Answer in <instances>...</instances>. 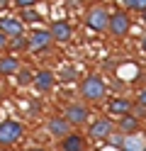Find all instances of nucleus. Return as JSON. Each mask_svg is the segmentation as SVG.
<instances>
[{
  "mask_svg": "<svg viewBox=\"0 0 146 151\" xmlns=\"http://www.w3.org/2000/svg\"><path fill=\"white\" fill-rule=\"evenodd\" d=\"M141 51H144V54H146V34H144V37H141Z\"/></svg>",
  "mask_w": 146,
  "mask_h": 151,
  "instance_id": "obj_28",
  "label": "nucleus"
},
{
  "mask_svg": "<svg viewBox=\"0 0 146 151\" xmlns=\"http://www.w3.org/2000/svg\"><path fill=\"white\" fill-rule=\"evenodd\" d=\"M61 81H63V83L76 81V68H63V71H61Z\"/></svg>",
  "mask_w": 146,
  "mask_h": 151,
  "instance_id": "obj_24",
  "label": "nucleus"
},
{
  "mask_svg": "<svg viewBox=\"0 0 146 151\" xmlns=\"http://www.w3.org/2000/svg\"><path fill=\"white\" fill-rule=\"evenodd\" d=\"M105 141H107L110 146H114V149H122V144H124V134H122V132H112V134L107 137Z\"/></svg>",
  "mask_w": 146,
  "mask_h": 151,
  "instance_id": "obj_21",
  "label": "nucleus"
},
{
  "mask_svg": "<svg viewBox=\"0 0 146 151\" xmlns=\"http://www.w3.org/2000/svg\"><path fill=\"white\" fill-rule=\"evenodd\" d=\"M132 105H134V102L129 98H112V100H107V112L122 117V115H129V112H132Z\"/></svg>",
  "mask_w": 146,
  "mask_h": 151,
  "instance_id": "obj_14",
  "label": "nucleus"
},
{
  "mask_svg": "<svg viewBox=\"0 0 146 151\" xmlns=\"http://www.w3.org/2000/svg\"><path fill=\"white\" fill-rule=\"evenodd\" d=\"M78 93H81V98L90 105V102H102L105 95H107V83L100 78V76H85V78L81 81V86H78Z\"/></svg>",
  "mask_w": 146,
  "mask_h": 151,
  "instance_id": "obj_1",
  "label": "nucleus"
},
{
  "mask_svg": "<svg viewBox=\"0 0 146 151\" xmlns=\"http://www.w3.org/2000/svg\"><path fill=\"white\" fill-rule=\"evenodd\" d=\"M127 12H144L146 10V0H122Z\"/></svg>",
  "mask_w": 146,
  "mask_h": 151,
  "instance_id": "obj_18",
  "label": "nucleus"
},
{
  "mask_svg": "<svg viewBox=\"0 0 146 151\" xmlns=\"http://www.w3.org/2000/svg\"><path fill=\"white\" fill-rule=\"evenodd\" d=\"M46 132H49V137L61 139V137H66L68 132H71V124H68L66 117H51L46 122Z\"/></svg>",
  "mask_w": 146,
  "mask_h": 151,
  "instance_id": "obj_12",
  "label": "nucleus"
},
{
  "mask_svg": "<svg viewBox=\"0 0 146 151\" xmlns=\"http://www.w3.org/2000/svg\"><path fill=\"white\" fill-rule=\"evenodd\" d=\"M7 46L12 51H27V37L19 34V37H12V39H7Z\"/></svg>",
  "mask_w": 146,
  "mask_h": 151,
  "instance_id": "obj_19",
  "label": "nucleus"
},
{
  "mask_svg": "<svg viewBox=\"0 0 146 151\" xmlns=\"http://www.w3.org/2000/svg\"><path fill=\"white\" fill-rule=\"evenodd\" d=\"M39 3V0H12V5L17 7V10H24V7H34Z\"/></svg>",
  "mask_w": 146,
  "mask_h": 151,
  "instance_id": "obj_23",
  "label": "nucleus"
},
{
  "mask_svg": "<svg viewBox=\"0 0 146 151\" xmlns=\"http://www.w3.org/2000/svg\"><path fill=\"white\" fill-rule=\"evenodd\" d=\"M0 32H3L7 39L19 37V34H24V22H19L17 17H12V15H3L0 17Z\"/></svg>",
  "mask_w": 146,
  "mask_h": 151,
  "instance_id": "obj_11",
  "label": "nucleus"
},
{
  "mask_svg": "<svg viewBox=\"0 0 146 151\" xmlns=\"http://www.w3.org/2000/svg\"><path fill=\"white\" fill-rule=\"evenodd\" d=\"M32 86H34L39 93H51V90L56 88V73H54V71H49V68L37 71V73H34V78H32Z\"/></svg>",
  "mask_w": 146,
  "mask_h": 151,
  "instance_id": "obj_9",
  "label": "nucleus"
},
{
  "mask_svg": "<svg viewBox=\"0 0 146 151\" xmlns=\"http://www.w3.org/2000/svg\"><path fill=\"white\" fill-rule=\"evenodd\" d=\"M88 149V141L83 134H78V132H68L66 137H61L58 141V151H85Z\"/></svg>",
  "mask_w": 146,
  "mask_h": 151,
  "instance_id": "obj_10",
  "label": "nucleus"
},
{
  "mask_svg": "<svg viewBox=\"0 0 146 151\" xmlns=\"http://www.w3.org/2000/svg\"><path fill=\"white\" fill-rule=\"evenodd\" d=\"M24 137V127L17 119H3L0 122V146L12 149L15 144H19Z\"/></svg>",
  "mask_w": 146,
  "mask_h": 151,
  "instance_id": "obj_2",
  "label": "nucleus"
},
{
  "mask_svg": "<svg viewBox=\"0 0 146 151\" xmlns=\"http://www.w3.org/2000/svg\"><path fill=\"white\" fill-rule=\"evenodd\" d=\"M139 20H141V22L146 24V10H144V12H139Z\"/></svg>",
  "mask_w": 146,
  "mask_h": 151,
  "instance_id": "obj_29",
  "label": "nucleus"
},
{
  "mask_svg": "<svg viewBox=\"0 0 146 151\" xmlns=\"http://www.w3.org/2000/svg\"><path fill=\"white\" fill-rule=\"evenodd\" d=\"M27 151H46V149H27Z\"/></svg>",
  "mask_w": 146,
  "mask_h": 151,
  "instance_id": "obj_31",
  "label": "nucleus"
},
{
  "mask_svg": "<svg viewBox=\"0 0 146 151\" xmlns=\"http://www.w3.org/2000/svg\"><path fill=\"white\" fill-rule=\"evenodd\" d=\"M51 44H54V39H51V34H49V29H34L27 37V51H32V54L44 51Z\"/></svg>",
  "mask_w": 146,
  "mask_h": 151,
  "instance_id": "obj_6",
  "label": "nucleus"
},
{
  "mask_svg": "<svg viewBox=\"0 0 146 151\" xmlns=\"http://www.w3.org/2000/svg\"><path fill=\"white\" fill-rule=\"evenodd\" d=\"M19 68H22V63L15 54H7V56H0V76H15Z\"/></svg>",
  "mask_w": 146,
  "mask_h": 151,
  "instance_id": "obj_15",
  "label": "nucleus"
},
{
  "mask_svg": "<svg viewBox=\"0 0 146 151\" xmlns=\"http://www.w3.org/2000/svg\"><path fill=\"white\" fill-rule=\"evenodd\" d=\"M0 151H12V149H7V146H0Z\"/></svg>",
  "mask_w": 146,
  "mask_h": 151,
  "instance_id": "obj_30",
  "label": "nucleus"
},
{
  "mask_svg": "<svg viewBox=\"0 0 146 151\" xmlns=\"http://www.w3.org/2000/svg\"><path fill=\"white\" fill-rule=\"evenodd\" d=\"M114 132V119L110 117H100V119H95L90 127H88V137H90L93 141H105L107 137H110Z\"/></svg>",
  "mask_w": 146,
  "mask_h": 151,
  "instance_id": "obj_7",
  "label": "nucleus"
},
{
  "mask_svg": "<svg viewBox=\"0 0 146 151\" xmlns=\"http://www.w3.org/2000/svg\"><path fill=\"white\" fill-rule=\"evenodd\" d=\"M129 115H134L136 119L141 122V119H146V107H144V105H139V102H136V105H132V112H129Z\"/></svg>",
  "mask_w": 146,
  "mask_h": 151,
  "instance_id": "obj_22",
  "label": "nucleus"
},
{
  "mask_svg": "<svg viewBox=\"0 0 146 151\" xmlns=\"http://www.w3.org/2000/svg\"><path fill=\"white\" fill-rule=\"evenodd\" d=\"M85 27H90L93 32H107V24H110V10L105 5H93L88 7L85 12Z\"/></svg>",
  "mask_w": 146,
  "mask_h": 151,
  "instance_id": "obj_3",
  "label": "nucleus"
},
{
  "mask_svg": "<svg viewBox=\"0 0 146 151\" xmlns=\"http://www.w3.org/2000/svg\"><path fill=\"white\" fill-rule=\"evenodd\" d=\"M141 151H146V144H144V146H141Z\"/></svg>",
  "mask_w": 146,
  "mask_h": 151,
  "instance_id": "obj_32",
  "label": "nucleus"
},
{
  "mask_svg": "<svg viewBox=\"0 0 146 151\" xmlns=\"http://www.w3.org/2000/svg\"><path fill=\"white\" fill-rule=\"evenodd\" d=\"M114 129H119L122 134H139V129H141V122L136 119L134 115H122L119 119L114 122Z\"/></svg>",
  "mask_w": 146,
  "mask_h": 151,
  "instance_id": "obj_13",
  "label": "nucleus"
},
{
  "mask_svg": "<svg viewBox=\"0 0 146 151\" xmlns=\"http://www.w3.org/2000/svg\"><path fill=\"white\" fill-rule=\"evenodd\" d=\"M63 117L68 119L71 127H83V124H88V119L93 117V112H90V105H88V102H73V105L66 107Z\"/></svg>",
  "mask_w": 146,
  "mask_h": 151,
  "instance_id": "obj_5",
  "label": "nucleus"
},
{
  "mask_svg": "<svg viewBox=\"0 0 146 151\" xmlns=\"http://www.w3.org/2000/svg\"><path fill=\"white\" fill-rule=\"evenodd\" d=\"M12 5V0H0V10H3V7H10Z\"/></svg>",
  "mask_w": 146,
  "mask_h": 151,
  "instance_id": "obj_27",
  "label": "nucleus"
},
{
  "mask_svg": "<svg viewBox=\"0 0 146 151\" xmlns=\"http://www.w3.org/2000/svg\"><path fill=\"white\" fill-rule=\"evenodd\" d=\"M5 49H7V37H5L3 32H0V54H3Z\"/></svg>",
  "mask_w": 146,
  "mask_h": 151,
  "instance_id": "obj_25",
  "label": "nucleus"
},
{
  "mask_svg": "<svg viewBox=\"0 0 146 151\" xmlns=\"http://www.w3.org/2000/svg\"><path fill=\"white\" fill-rule=\"evenodd\" d=\"M141 146H144L141 137H136V134H124V144H122V151H141Z\"/></svg>",
  "mask_w": 146,
  "mask_h": 151,
  "instance_id": "obj_16",
  "label": "nucleus"
},
{
  "mask_svg": "<svg viewBox=\"0 0 146 151\" xmlns=\"http://www.w3.org/2000/svg\"><path fill=\"white\" fill-rule=\"evenodd\" d=\"M136 102L146 107V88H144V90H139V100H136Z\"/></svg>",
  "mask_w": 146,
  "mask_h": 151,
  "instance_id": "obj_26",
  "label": "nucleus"
},
{
  "mask_svg": "<svg viewBox=\"0 0 146 151\" xmlns=\"http://www.w3.org/2000/svg\"><path fill=\"white\" fill-rule=\"evenodd\" d=\"M49 34H51V39L58 42V44H68L73 39V27L68 20H54L49 24Z\"/></svg>",
  "mask_w": 146,
  "mask_h": 151,
  "instance_id": "obj_8",
  "label": "nucleus"
},
{
  "mask_svg": "<svg viewBox=\"0 0 146 151\" xmlns=\"http://www.w3.org/2000/svg\"><path fill=\"white\" fill-rule=\"evenodd\" d=\"M132 29V17L127 10H117V12H110V24H107V32H110L112 37H117V39H122V37H127Z\"/></svg>",
  "mask_w": 146,
  "mask_h": 151,
  "instance_id": "obj_4",
  "label": "nucleus"
},
{
  "mask_svg": "<svg viewBox=\"0 0 146 151\" xmlns=\"http://www.w3.org/2000/svg\"><path fill=\"white\" fill-rule=\"evenodd\" d=\"M15 76H17V83H19L22 88H24V86H32V78H34V73L29 71V68H19Z\"/></svg>",
  "mask_w": 146,
  "mask_h": 151,
  "instance_id": "obj_20",
  "label": "nucleus"
},
{
  "mask_svg": "<svg viewBox=\"0 0 146 151\" xmlns=\"http://www.w3.org/2000/svg\"><path fill=\"white\" fill-rule=\"evenodd\" d=\"M19 22H39L42 20V15H39L34 7H24V10H19V17H17Z\"/></svg>",
  "mask_w": 146,
  "mask_h": 151,
  "instance_id": "obj_17",
  "label": "nucleus"
}]
</instances>
